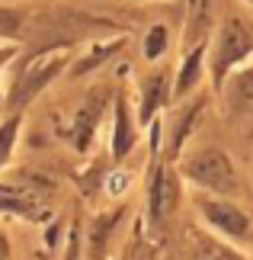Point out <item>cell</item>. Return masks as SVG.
<instances>
[{
	"mask_svg": "<svg viewBox=\"0 0 253 260\" xmlns=\"http://www.w3.org/2000/svg\"><path fill=\"white\" fill-rule=\"evenodd\" d=\"M202 215H205V222L215 228V232L228 235V238H247L250 232V222L247 215L240 212L237 206L225 203V199H202Z\"/></svg>",
	"mask_w": 253,
	"mask_h": 260,
	"instance_id": "3",
	"label": "cell"
},
{
	"mask_svg": "<svg viewBox=\"0 0 253 260\" xmlns=\"http://www.w3.org/2000/svg\"><path fill=\"white\" fill-rule=\"evenodd\" d=\"M173 206H176V180L167 171H160L154 186H151V215H154V222H164L173 212Z\"/></svg>",
	"mask_w": 253,
	"mask_h": 260,
	"instance_id": "4",
	"label": "cell"
},
{
	"mask_svg": "<svg viewBox=\"0 0 253 260\" xmlns=\"http://www.w3.org/2000/svg\"><path fill=\"white\" fill-rule=\"evenodd\" d=\"M183 174L192 183H199L202 189H211L218 196H228L237 189L234 164H231V157L221 148H202V151L189 154L186 164H183Z\"/></svg>",
	"mask_w": 253,
	"mask_h": 260,
	"instance_id": "1",
	"label": "cell"
},
{
	"mask_svg": "<svg viewBox=\"0 0 253 260\" xmlns=\"http://www.w3.org/2000/svg\"><path fill=\"white\" fill-rule=\"evenodd\" d=\"M253 52V29L247 23H240L237 16H231L218 32L215 52H211V68H215L218 81L225 77V71H231L240 58H247Z\"/></svg>",
	"mask_w": 253,
	"mask_h": 260,
	"instance_id": "2",
	"label": "cell"
},
{
	"mask_svg": "<svg viewBox=\"0 0 253 260\" xmlns=\"http://www.w3.org/2000/svg\"><path fill=\"white\" fill-rule=\"evenodd\" d=\"M160 90H164V74H154V77H151V90L144 87V119L151 116V109H154L157 106V100H160Z\"/></svg>",
	"mask_w": 253,
	"mask_h": 260,
	"instance_id": "6",
	"label": "cell"
},
{
	"mask_svg": "<svg viewBox=\"0 0 253 260\" xmlns=\"http://www.w3.org/2000/svg\"><path fill=\"white\" fill-rule=\"evenodd\" d=\"M13 128H16V122H10V125L0 128V161H4L7 151H10V142H13Z\"/></svg>",
	"mask_w": 253,
	"mask_h": 260,
	"instance_id": "7",
	"label": "cell"
},
{
	"mask_svg": "<svg viewBox=\"0 0 253 260\" xmlns=\"http://www.w3.org/2000/svg\"><path fill=\"white\" fill-rule=\"evenodd\" d=\"M196 254H199V260H244V257H240V254H234V251H228L225 244L205 241V238H199V241H196Z\"/></svg>",
	"mask_w": 253,
	"mask_h": 260,
	"instance_id": "5",
	"label": "cell"
},
{
	"mask_svg": "<svg viewBox=\"0 0 253 260\" xmlns=\"http://www.w3.org/2000/svg\"><path fill=\"white\" fill-rule=\"evenodd\" d=\"M10 251H7V241H4V235H0V260H7Z\"/></svg>",
	"mask_w": 253,
	"mask_h": 260,
	"instance_id": "8",
	"label": "cell"
}]
</instances>
